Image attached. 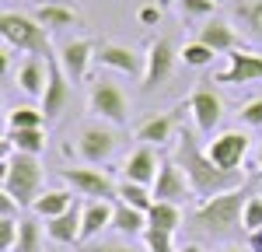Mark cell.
<instances>
[{"mask_svg":"<svg viewBox=\"0 0 262 252\" xmlns=\"http://www.w3.org/2000/svg\"><path fill=\"white\" fill-rule=\"evenodd\" d=\"M171 158L182 165V172H185V179H189L196 200H210V196H221L227 189H238V186L248 182L242 172H227V168L217 165V161L206 154V147H200V140H196L192 130H182L179 137H175V154H171Z\"/></svg>","mask_w":262,"mask_h":252,"instance_id":"obj_1","label":"cell"},{"mask_svg":"<svg viewBox=\"0 0 262 252\" xmlns=\"http://www.w3.org/2000/svg\"><path fill=\"white\" fill-rule=\"evenodd\" d=\"M53 32L35 21V14H21V11H4L0 14V39L4 46H11L14 53H28V56H42L49 60L56 49H53Z\"/></svg>","mask_w":262,"mask_h":252,"instance_id":"obj_2","label":"cell"},{"mask_svg":"<svg viewBox=\"0 0 262 252\" xmlns=\"http://www.w3.org/2000/svg\"><path fill=\"white\" fill-rule=\"evenodd\" d=\"M248 196H252V186L245 182L238 189H227L221 196H210V200H203L200 207H196V228L206 231V235H227V231H234L242 224V214H245V203H248Z\"/></svg>","mask_w":262,"mask_h":252,"instance_id":"obj_3","label":"cell"},{"mask_svg":"<svg viewBox=\"0 0 262 252\" xmlns=\"http://www.w3.org/2000/svg\"><path fill=\"white\" fill-rule=\"evenodd\" d=\"M42 182H46V168L35 154H11L4 161V175H0V189L4 196H14L21 207H32L42 196Z\"/></svg>","mask_w":262,"mask_h":252,"instance_id":"obj_4","label":"cell"},{"mask_svg":"<svg viewBox=\"0 0 262 252\" xmlns=\"http://www.w3.org/2000/svg\"><path fill=\"white\" fill-rule=\"evenodd\" d=\"M88 112L108 126H126L129 123V98L116 81L98 77L88 88Z\"/></svg>","mask_w":262,"mask_h":252,"instance_id":"obj_5","label":"cell"},{"mask_svg":"<svg viewBox=\"0 0 262 252\" xmlns=\"http://www.w3.org/2000/svg\"><path fill=\"white\" fill-rule=\"evenodd\" d=\"M60 179L63 186L74 189L84 200H116V193H119V182L108 175V168L98 165H70L60 172Z\"/></svg>","mask_w":262,"mask_h":252,"instance_id":"obj_6","label":"cell"},{"mask_svg":"<svg viewBox=\"0 0 262 252\" xmlns=\"http://www.w3.org/2000/svg\"><path fill=\"white\" fill-rule=\"evenodd\" d=\"M77 158H81V165H105L112 154H116V147H119V137H116V126L101 123V119H91V123H84L77 130Z\"/></svg>","mask_w":262,"mask_h":252,"instance_id":"obj_7","label":"cell"},{"mask_svg":"<svg viewBox=\"0 0 262 252\" xmlns=\"http://www.w3.org/2000/svg\"><path fill=\"white\" fill-rule=\"evenodd\" d=\"M182 49H175V42L171 39H154L147 42V49H143V56H147V67H143V91H154V88H161L168 77H171V70H175V63L182 60L179 56Z\"/></svg>","mask_w":262,"mask_h":252,"instance_id":"obj_8","label":"cell"},{"mask_svg":"<svg viewBox=\"0 0 262 252\" xmlns=\"http://www.w3.org/2000/svg\"><path fill=\"white\" fill-rule=\"evenodd\" d=\"M95 63H98V67H105V70L126 74V77H143L147 56H143V53H137L133 46H122V42L101 39L98 49H95Z\"/></svg>","mask_w":262,"mask_h":252,"instance_id":"obj_9","label":"cell"},{"mask_svg":"<svg viewBox=\"0 0 262 252\" xmlns=\"http://www.w3.org/2000/svg\"><path fill=\"white\" fill-rule=\"evenodd\" d=\"M248 137H245L242 130H221L217 137H210V144H206V154L217 161L221 168L227 172H242L245 158H248Z\"/></svg>","mask_w":262,"mask_h":252,"instance_id":"obj_10","label":"cell"},{"mask_svg":"<svg viewBox=\"0 0 262 252\" xmlns=\"http://www.w3.org/2000/svg\"><path fill=\"white\" fill-rule=\"evenodd\" d=\"M95 49H98L95 39H67V42L56 46V60H60L63 74L74 84H81L84 77H88V70H91V63H95Z\"/></svg>","mask_w":262,"mask_h":252,"instance_id":"obj_11","label":"cell"},{"mask_svg":"<svg viewBox=\"0 0 262 252\" xmlns=\"http://www.w3.org/2000/svg\"><path fill=\"white\" fill-rule=\"evenodd\" d=\"M252 81H262V53L234 49V53H227V67L217 70L210 84H252Z\"/></svg>","mask_w":262,"mask_h":252,"instance_id":"obj_12","label":"cell"},{"mask_svg":"<svg viewBox=\"0 0 262 252\" xmlns=\"http://www.w3.org/2000/svg\"><path fill=\"white\" fill-rule=\"evenodd\" d=\"M46 63H49V81H46V95L39 98V109L46 112V119H56V116H63V109L70 105V98H74V88H70L74 81L63 74L56 53H53Z\"/></svg>","mask_w":262,"mask_h":252,"instance_id":"obj_13","label":"cell"},{"mask_svg":"<svg viewBox=\"0 0 262 252\" xmlns=\"http://www.w3.org/2000/svg\"><path fill=\"white\" fill-rule=\"evenodd\" d=\"M154 200H164V203H185V200H192V186H189V179H185V172L175 158H164L161 161V172H158V179H154Z\"/></svg>","mask_w":262,"mask_h":252,"instance_id":"obj_14","label":"cell"},{"mask_svg":"<svg viewBox=\"0 0 262 252\" xmlns=\"http://www.w3.org/2000/svg\"><path fill=\"white\" fill-rule=\"evenodd\" d=\"M189 116L203 137H217V126L224 119V102L217 98L213 88H200L189 95Z\"/></svg>","mask_w":262,"mask_h":252,"instance_id":"obj_15","label":"cell"},{"mask_svg":"<svg viewBox=\"0 0 262 252\" xmlns=\"http://www.w3.org/2000/svg\"><path fill=\"white\" fill-rule=\"evenodd\" d=\"M196 39L206 42L217 56H227V53H234V49H245L242 46V35H238V28H234V21H227V18H206L200 25V32H196Z\"/></svg>","mask_w":262,"mask_h":252,"instance_id":"obj_16","label":"cell"},{"mask_svg":"<svg viewBox=\"0 0 262 252\" xmlns=\"http://www.w3.org/2000/svg\"><path fill=\"white\" fill-rule=\"evenodd\" d=\"M161 161L164 158H158V151L150 144H140L137 151L126 154V161H122V179L154 186V179H158V172H161Z\"/></svg>","mask_w":262,"mask_h":252,"instance_id":"obj_17","label":"cell"},{"mask_svg":"<svg viewBox=\"0 0 262 252\" xmlns=\"http://www.w3.org/2000/svg\"><path fill=\"white\" fill-rule=\"evenodd\" d=\"M46 81H49V63L42 60V56H28L14 70V84H18L28 98H42L46 95Z\"/></svg>","mask_w":262,"mask_h":252,"instance_id":"obj_18","label":"cell"},{"mask_svg":"<svg viewBox=\"0 0 262 252\" xmlns=\"http://www.w3.org/2000/svg\"><path fill=\"white\" fill-rule=\"evenodd\" d=\"M105 228H112V200H84L81 242H95Z\"/></svg>","mask_w":262,"mask_h":252,"instance_id":"obj_19","label":"cell"},{"mask_svg":"<svg viewBox=\"0 0 262 252\" xmlns=\"http://www.w3.org/2000/svg\"><path fill=\"white\" fill-rule=\"evenodd\" d=\"M81 210H84L81 203H74L67 214L53 217V221H42L49 242H56V245H77L81 242Z\"/></svg>","mask_w":262,"mask_h":252,"instance_id":"obj_20","label":"cell"},{"mask_svg":"<svg viewBox=\"0 0 262 252\" xmlns=\"http://www.w3.org/2000/svg\"><path fill=\"white\" fill-rule=\"evenodd\" d=\"M77 203V193L74 189H42V196L32 203V214L39 217V221H53V217H60V214H67V210Z\"/></svg>","mask_w":262,"mask_h":252,"instance_id":"obj_21","label":"cell"},{"mask_svg":"<svg viewBox=\"0 0 262 252\" xmlns=\"http://www.w3.org/2000/svg\"><path fill=\"white\" fill-rule=\"evenodd\" d=\"M112 231L119 235V238H143V231H147V214L137 207H129V203H122V200H112Z\"/></svg>","mask_w":262,"mask_h":252,"instance_id":"obj_22","label":"cell"},{"mask_svg":"<svg viewBox=\"0 0 262 252\" xmlns=\"http://www.w3.org/2000/svg\"><path fill=\"white\" fill-rule=\"evenodd\" d=\"M175 112H158L150 119H143L137 126V140L140 144H150V147H164L168 140H175Z\"/></svg>","mask_w":262,"mask_h":252,"instance_id":"obj_23","label":"cell"},{"mask_svg":"<svg viewBox=\"0 0 262 252\" xmlns=\"http://www.w3.org/2000/svg\"><path fill=\"white\" fill-rule=\"evenodd\" d=\"M35 21L39 25H46L49 32H63V28H74L77 21H81V14L70 7V4H63V0H46V4H39L35 11Z\"/></svg>","mask_w":262,"mask_h":252,"instance_id":"obj_24","label":"cell"},{"mask_svg":"<svg viewBox=\"0 0 262 252\" xmlns=\"http://www.w3.org/2000/svg\"><path fill=\"white\" fill-rule=\"evenodd\" d=\"M231 18H234V25H242L248 39L262 46V0H238L231 7Z\"/></svg>","mask_w":262,"mask_h":252,"instance_id":"obj_25","label":"cell"},{"mask_svg":"<svg viewBox=\"0 0 262 252\" xmlns=\"http://www.w3.org/2000/svg\"><path fill=\"white\" fill-rule=\"evenodd\" d=\"M147 228L158 231H175L182 228V207L179 203H164V200H154V207L147 210Z\"/></svg>","mask_w":262,"mask_h":252,"instance_id":"obj_26","label":"cell"},{"mask_svg":"<svg viewBox=\"0 0 262 252\" xmlns=\"http://www.w3.org/2000/svg\"><path fill=\"white\" fill-rule=\"evenodd\" d=\"M46 224H42L39 217L32 214V217H21V238L18 245H14V252H49L46 249Z\"/></svg>","mask_w":262,"mask_h":252,"instance_id":"obj_27","label":"cell"},{"mask_svg":"<svg viewBox=\"0 0 262 252\" xmlns=\"http://www.w3.org/2000/svg\"><path fill=\"white\" fill-rule=\"evenodd\" d=\"M4 140L14 147L18 154H35L39 158L42 151H46V126H39V130H7Z\"/></svg>","mask_w":262,"mask_h":252,"instance_id":"obj_28","label":"cell"},{"mask_svg":"<svg viewBox=\"0 0 262 252\" xmlns=\"http://www.w3.org/2000/svg\"><path fill=\"white\" fill-rule=\"evenodd\" d=\"M116 200H122V203H129V207H137V210L147 214V210L154 207V189L143 186V182H129V179H122Z\"/></svg>","mask_w":262,"mask_h":252,"instance_id":"obj_29","label":"cell"},{"mask_svg":"<svg viewBox=\"0 0 262 252\" xmlns=\"http://www.w3.org/2000/svg\"><path fill=\"white\" fill-rule=\"evenodd\" d=\"M46 126V112L39 105H14L7 109V130H39Z\"/></svg>","mask_w":262,"mask_h":252,"instance_id":"obj_30","label":"cell"},{"mask_svg":"<svg viewBox=\"0 0 262 252\" xmlns=\"http://www.w3.org/2000/svg\"><path fill=\"white\" fill-rule=\"evenodd\" d=\"M179 56H182V63H185V67H196V70H203V67H210V63L217 60V53H213L206 42H200V39L185 42Z\"/></svg>","mask_w":262,"mask_h":252,"instance_id":"obj_31","label":"cell"},{"mask_svg":"<svg viewBox=\"0 0 262 252\" xmlns=\"http://www.w3.org/2000/svg\"><path fill=\"white\" fill-rule=\"evenodd\" d=\"M143 252H179L175 249V235L171 231L147 228L143 231Z\"/></svg>","mask_w":262,"mask_h":252,"instance_id":"obj_32","label":"cell"},{"mask_svg":"<svg viewBox=\"0 0 262 252\" xmlns=\"http://www.w3.org/2000/svg\"><path fill=\"white\" fill-rule=\"evenodd\" d=\"M242 228L245 231H259L262 228V196H259V193H252V196H248V203H245Z\"/></svg>","mask_w":262,"mask_h":252,"instance_id":"obj_33","label":"cell"},{"mask_svg":"<svg viewBox=\"0 0 262 252\" xmlns=\"http://www.w3.org/2000/svg\"><path fill=\"white\" fill-rule=\"evenodd\" d=\"M88 252H140L133 238H95L88 242Z\"/></svg>","mask_w":262,"mask_h":252,"instance_id":"obj_34","label":"cell"},{"mask_svg":"<svg viewBox=\"0 0 262 252\" xmlns=\"http://www.w3.org/2000/svg\"><path fill=\"white\" fill-rule=\"evenodd\" d=\"M217 7V0H179L182 18H210Z\"/></svg>","mask_w":262,"mask_h":252,"instance_id":"obj_35","label":"cell"},{"mask_svg":"<svg viewBox=\"0 0 262 252\" xmlns=\"http://www.w3.org/2000/svg\"><path fill=\"white\" fill-rule=\"evenodd\" d=\"M21 238V221H0V252H14Z\"/></svg>","mask_w":262,"mask_h":252,"instance_id":"obj_36","label":"cell"},{"mask_svg":"<svg viewBox=\"0 0 262 252\" xmlns=\"http://www.w3.org/2000/svg\"><path fill=\"white\" fill-rule=\"evenodd\" d=\"M238 116H242V123H245V126H252V130H262V95H259V98H252V102H245Z\"/></svg>","mask_w":262,"mask_h":252,"instance_id":"obj_37","label":"cell"},{"mask_svg":"<svg viewBox=\"0 0 262 252\" xmlns=\"http://www.w3.org/2000/svg\"><path fill=\"white\" fill-rule=\"evenodd\" d=\"M0 221H21V203L14 196H0Z\"/></svg>","mask_w":262,"mask_h":252,"instance_id":"obj_38","label":"cell"},{"mask_svg":"<svg viewBox=\"0 0 262 252\" xmlns=\"http://www.w3.org/2000/svg\"><path fill=\"white\" fill-rule=\"evenodd\" d=\"M137 18H140V25H158V21H161V4H147V7H140Z\"/></svg>","mask_w":262,"mask_h":252,"instance_id":"obj_39","label":"cell"},{"mask_svg":"<svg viewBox=\"0 0 262 252\" xmlns=\"http://www.w3.org/2000/svg\"><path fill=\"white\" fill-rule=\"evenodd\" d=\"M252 175H262V140L255 147V165H252Z\"/></svg>","mask_w":262,"mask_h":252,"instance_id":"obj_40","label":"cell"},{"mask_svg":"<svg viewBox=\"0 0 262 252\" xmlns=\"http://www.w3.org/2000/svg\"><path fill=\"white\" fill-rule=\"evenodd\" d=\"M217 252H252V249H238V245H224V249H217Z\"/></svg>","mask_w":262,"mask_h":252,"instance_id":"obj_41","label":"cell"},{"mask_svg":"<svg viewBox=\"0 0 262 252\" xmlns=\"http://www.w3.org/2000/svg\"><path fill=\"white\" fill-rule=\"evenodd\" d=\"M179 252H203V249H200V245H182Z\"/></svg>","mask_w":262,"mask_h":252,"instance_id":"obj_42","label":"cell"},{"mask_svg":"<svg viewBox=\"0 0 262 252\" xmlns=\"http://www.w3.org/2000/svg\"><path fill=\"white\" fill-rule=\"evenodd\" d=\"M158 4H161V7H164V4H179V0H158Z\"/></svg>","mask_w":262,"mask_h":252,"instance_id":"obj_43","label":"cell"},{"mask_svg":"<svg viewBox=\"0 0 262 252\" xmlns=\"http://www.w3.org/2000/svg\"><path fill=\"white\" fill-rule=\"evenodd\" d=\"M4 4H11V0H4Z\"/></svg>","mask_w":262,"mask_h":252,"instance_id":"obj_44","label":"cell"},{"mask_svg":"<svg viewBox=\"0 0 262 252\" xmlns=\"http://www.w3.org/2000/svg\"><path fill=\"white\" fill-rule=\"evenodd\" d=\"M49 252H56V249H49Z\"/></svg>","mask_w":262,"mask_h":252,"instance_id":"obj_45","label":"cell"}]
</instances>
